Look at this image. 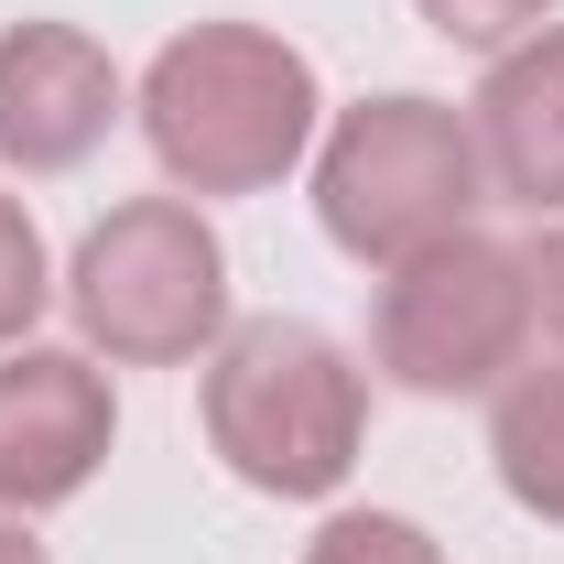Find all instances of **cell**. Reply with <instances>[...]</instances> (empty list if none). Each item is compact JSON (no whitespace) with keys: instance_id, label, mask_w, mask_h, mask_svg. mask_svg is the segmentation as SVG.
<instances>
[{"instance_id":"obj_1","label":"cell","mask_w":564,"mask_h":564,"mask_svg":"<svg viewBox=\"0 0 564 564\" xmlns=\"http://www.w3.org/2000/svg\"><path fill=\"white\" fill-rule=\"evenodd\" d=\"M131 109L174 196H272L315 152L326 87L304 66V44H282L261 22H196L141 66Z\"/></svg>"},{"instance_id":"obj_2","label":"cell","mask_w":564,"mask_h":564,"mask_svg":"<svg viewBox=\"0 0 564 564\" xmlns=\"http://www.w3.org/2000/svg\"><path fill=\"white\" fill-rule=\"evenodd\" d=\"M196 413H207V445L239 489L337 499L348 467H358V434H369V380H358V358L326 326L250 315V326H228L207 348Z\"/></svg>"},{"instance_id":"obj_3","label":"cell","mask_w":564,"mask_h":564,"mask_svg":"<svg viewBox=\"0 0 564 564\" xmlns=\"http://www.w3.org/2000/svg\"><path fill=\"white\" fill-rule=\"evenodd\" d=\"M478 196H489V174H478L467 109H445L423 87H391V98L337 109V131L315 152V217H326V239L348 261H369V272L456 239L478 217Z\"/></svg>"},{"instance_id":"obj_4","label":"cell","mask_w":564,"mask_h":564,"mask_svg":"<svg viewBox=\"0 0 564 564\" xmlns=\"http://www.w3.org/2000/svg\"><path fill=\"white\" fill-rule=\"evenodd\" d=\"M66 315L87 358L109 369H185L228 337V250L196 196H131L109 207L66 261Z\"/></svg>"},{"instance_id":"obj_5","label":"cell","mask_w":564,"mask_h":564,"mask_svg":"<svg viewBox=\"0 0 564 564\" xmlns=\"http://www.w3.org/2000/svg\"><path fill=\"white\" fill-rule=\"evenodd\" d=\"M532 348V272L521 250L489 239V228H456L413 261L380 272V304H369V369L391 391H423V402H467V391H499Z\"/></svg>"},{"instance_id":"obj_6","label":"cell","mask_w":564,"mask_h":564,"mask_svg":"<svg viewBox=\"0 0 564 564\" xmlns=\"http://www.w3.org/2000/svg\"><path fill=\"white\" fill-rule=\"evenodd\" d=\"M120 445V402H109V369L87 348H0V510L33 521V510H66Z\"/></svg>"},{"instance_id":"obj_7","label":"cell","mask_w":564,"mask_h":564,"mask_svg":"<svg viewBox=\"0 0 564 564\" xmlns=\"http://www.w3.org/2000/svg\"><path fill=\"white\" fill-rule=\"evenodd\" d=\"M131 87L76 22H0V174H76Z\"/></svg>"},{"instance_id":"obj_8","label":"cell","mask_w":564,"mask_h":564,"mask_svg":"<svg viewBox=\"0 0 564 564\" xmlns=\"http://www.w3.org/2000/svg\"><path fill=\"white\" fill-rule=\"evenodd\" d=\"M467 131H478L489 196H510L532 217L564 207V22L521 33L510 55H489L478 98H467Z\"/></svg>"},{"instance_id":"obj_9","label":"cell","mask_w":564,"mask_h":564,"mask_svg":"<svg viewBox=\"0 0 564 564\" xmlns=\"http://www.w3.org/2000/svg\"><path fill=\"white\" fill-rule=\"evenodd\" d=\"M489 456H499V489L532 521H564V369H510L499 380Z\"/></svg>"},{"instance_id":"obj_10","label":"cell","mask_w":564,"mask_h":564,"mask_svg":"<svg viewBox=\"0 0 564 564\" xmlns=\"http://www.w3.org/2000/svg\"><path fill=\"white\" fill-rule=\"evenodd\" d=\"M55 304V261H44V228L22 196H0V348L33 337V315Z\"/></svg>"},{"instance_id":"obj_11","label":"cell","mask_w":564,"mask_h":564,"mask_svg":"<svg viewBox=\"0 0 564 564\" xmlns=\"http://www.w3.org/2000/svg\"><path fill=\"white\" fill-rule=\"evenodd\" d=\"M304 564H445V554H434V532L402 521V510H337L304 543Z\"/></svg>"},{"instance_id":"obj_12","label":"cell","mask_w":564,"mask_h":564,"mask_svg":"<svg viewBox=\"0 0 564 564\" xmlns=\"http://www.w3.org/2000/svg\"><path fill=\"white\" fill-rule=\"evenodd\" d=\"M423 33H445L456 55H510L521 33H543L554 22V0H413Z\"/></svg>"},{"instance_id":"obj_13","label":"cell","mask_w":564,"mask_h":564,"mask_svg":"<svg viewBox=\"0 0 564 564\" xmlns=\"http://www.w3.org/2000/svg\"><path fill=\"white\" fill-rule=\"evenodd\" d=\"M521 272H532V326L564 337V217H543V239L521 250Z\"/></svg>"},{"instance_id":"obj_14","label":"cell","mask_w":564,"mask_h":564,"mask_svg":"<svg viewBox=\"0 0 564 564\" xmlns=\"http://www.w3.org/2000/svg\"><path fill=\"white\" fill-rule=\"evenodd\" d=\"M0 564H55V554H44V543H33L22 521H0Z\"/></svg>"}]
</instances>
